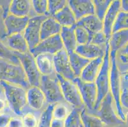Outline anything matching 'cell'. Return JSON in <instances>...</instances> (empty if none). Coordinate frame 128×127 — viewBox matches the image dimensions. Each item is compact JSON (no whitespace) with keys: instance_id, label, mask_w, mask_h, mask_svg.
Wrapping results in <instances>:
<instances>
[{"instance_id":"6da1fadb","label":"cell","mask_w":128,"mask_h":127,"mask_svg":"<svg viewBox=\"0 0 128 127\" xmlns=\"http://www.w3.org/2000/svg\"><path fill=\"white\" fill-rule=\"evenodd\" d=\"M0 83L4 88L5 99L9 109L15 115L21 116L28 107L27 90L20 86L3 81H0Z\"/></svg>"},{"instance_id":"7a4b0ae2","label":"cell","mask_w":128,"mask_h":127,"mask_svg":"<svg viewBox=\"0 0 128 127\" xmlns=\"http://www.w3.org/2000/svg\"><path fill=\"white\" fill-rule=\"evenodd\" d=\"M110 92L113 97L117 115L121 120L125 122V111L120 103V73L117 64V53L110 51Z\"/></svg>"},{"instance_id":"3957f363","label":"cell","mask_w":128,"mask_h":127,"mask_svg":"<svg viewBox=\"0 0 128 127\" xmlns=\"http://www.w3.org/2000/svg\"><path fill=\"white\" fill-rule=\"evenodd\" d=\"M110 46L108 41L106 45L105 53L103 57V61L100 71L94 81L97 88V100L92 114L99 108L100 103L110 92Z\"/></svg>"},{"instance_id":"277c9868","label":"cell","mask_w":128,"mask_h":127,"mask_svg":"<svg viewBox=\"0 0 128 127\" xmlns=\"http://www.w3.org/2000/svg\"><path fill=\"white\" fill-rule=\"evenodd\" d=\"M0 81L20 86L26 90L31 86L20 64L0 60Z\"/></svg>"},{"instance_id":"5b68a950","label":"cell","mask_w":128,"mask_h":127,"mask_svg":"<svg viewBox=\"0 0 128 127\" xmlns=\"http://www.w3.org/2000/svg\"><path fill=\"white\" fill-rule=\"evenodd\" d=\"M92 114L98 116L106 127H120L126 126L125 122L121 120L117 115L113 97L110 92L100 103L97 110L95 111Z\"/></svg>"},{"instance_id":"8992f818","label":"cell","mask_w":128,"mask_h":127,"mask_svg":"<svg viewBox=\"0 0 128 127\" xmlns=\"http://www.w3.org/2000/svg\"><path fill=\"white\" fill-rule=\"evenodd\" d=\"M39 87L45 95L47 104L66 102L57 77L42 75Z\"/></svg>"},{"instance_id":"52a82bcc","label":"cell","mask_w":128,"mask_h":127,"mask_svg":"<svg viewBox=\"0 0 128 127\" xmlns=\"http://www.w3.org/2000/svg\"><path fill=\"white\" fill-rule=\"evenodd\" d=\"M16 53L19 59L30 86L39 87L42 74L37 67L35 57L30 51L25 53L17 52Z\"/></svg>"},{"instance_id":"ba28073f","label":"cell","mask_w":128,"mask_h":127,"mask_svg":"<svg viewBox=\"0 0 128 127\" xmlns=\"http://www.w3.org/2000/svg\"><path fill=\"white\" fill-rule=\"evenodd\" d=\"M65 101L73 108L82 109L85 107L77 86L73 81L66 80L57 74Z\"/></svg>"},{"instance_id":"9c48e42d","label":"cell","mask_w":128,"mask_h":127,"mask_svg":"<svg viewBox=\"0 0 128 127\" xmlns=\"http://www.w3.org/2000/svg\"><path fill=\"white\" fill-rule=\"evenodd\" d=\"M47 17L48 16L46 15H35L30 17L28 25L23 32L30 50L35 47L41 41L40 32L42 24Z\"/></svg>"},{"instance_id":"30bf717a","label":"cell","mask_w":128,"mask_h":127,"mask_svg":"<svg viewBox=\"0 0 128 127\" xmlns=\"http://www.w3.org/2000/svg\"><path fill=\"white\" fill-rule=\"evenodd\" d=\"M72 81L76 84L78 88L86 111L92 113L97 100V88L95 83L85 82L78 76L75 77Z\"/></svg>"},{"instance_id":"8fae6325","label":"cell","mask_w":128,"mask_h":127,"mask_svg":"<svg viewBox=\"0 0 128 127\" xmlns=\"http://www.w3.org/2000/svg\"><path fill=\"white\" fill-rule=\"evenodd\" d=\"M53 60L57 74L70 81H73L75 77H76L71 67L68 53L64 49H62L54 55Z\"/></svg>"},{"instance_id":"7c38bea8","label":"cell","mask_w":128,"mask_h":127,"mask_svg":"<svg viewBox=\"0 0 128 127\" xmlns=\"http://www.w3.org/2000/svg\"><path fill=\"white\" fill-rule=\"evenodd\" d=\"M63 45L60 35L58 34L50 38L42 39L34 48L30 50L34 57L40 54L48 53L54 55L63 49Z\"/></svg>"},{"instance_id":"4fadbf2b","label":"cell","mask_w":128,"mask_h":127,"mask_svg":"<svg viewBox=\"0 0 128 127\" xmlns=\"http://www.w3.org/2000/svg\"><path fill=\"white\" fill-rule=\"evenodd\" d=\"M30 17L18 16L9 13L4 18V24L6 35L23 33L28 23Z\"/></svg>"},{"instance_id":"5bb4252c","label":"cell","mask_w":128,"mask_h":127,"mask_svg":"<svg viewBox=\"0 0 128 127\" xmlns=\"http://www.w3.org/2000/svg\"><path fill=\"white\" fill-rule=\"evenodd\" d=\"M27 105L36 111H42L47 106L42 91L39 87L31 86L26 90Z\"/></svg>"},{"instance_id":"9a60e30c","label":"cell","mask_w":128,"mask_h":127,"mask_svg":"<svg viewBox=\"0 0 128 127\" xmlns=\"http://www.w3.org/2000/svg\"><path fill=\"white\" fill-rule=\"evenodd\" d=\"M121 11L120 0H115L106 12L104 14L103 18V32L105 34L108 39H110L112 34V28L116 22L118 13Z\"/></svg>"},{"instance_id":"2e32d148","label":"cell","mask_w":128,"mask_h":127,"mask_svg":"<svg viewBox=\"0 0 128 127\" xmlns=\"http://www.w3.org/2000/svg\"><path fill=\"white\" fill-rule=\"evenodd\" d=\"M68 5L75 15L76 20L95 14L92 0H68Z\"/></svg>"},{"instance_id":"e0dca14e","label":"cell","mask_w":128,"mask_h":127,"mask_svg":"<svg viewBox=\"0 0 128 127\" xmlns=\"http://www.w3.org/2000/svg\"><path fill=\"white\" fill-rule=\"evenodd\" d=\"M35 60L42 75L48 76L52 78L57 77L54 65L53 55L48 53L40 54L35 57Z\"/></svg>"},{"instance_id":"ac0fdd59","label":"cell","mask_w":128,"mask_h":127,"mask_svg":"<svg viewBox=\"0 0 128 127\" xmlns=\"http://www.w3.org/2000/svg\"><path fill=\"white\" fill-rule=\"evenodd\" d=\"M106 47L102 48L92 43L83 45H78L75 52L83 57L90 60L98 57H103L105 53Z\"/></svg>"},{"instance_id":"d6986e66","label":"cell","mask_w":128,"mask_h":127,"mask_svg":"<svg viewBox=\"0 0 128 127\" xmlns=\"http://www.w3.org/2000/svg\"><path fill=\"white\" fill-rule=\"evenodd\" d=\"M103 61V57H98L90 60L82 70L80 75V79L85 82L95 81Z\"/></svg>"},{"instance_id":"ffe728a7","label":"cell","mask_w":128,"mask_h":127,"mask_svg":"<svg viewBox=\"0 0 128 127\" xmlns=\"http://www.w3.org/2000/svg\"><path fill=\"white\" fill-rule=\"evenodd\" d=\"M6 46L14 52L25 53L30 51V48L23 33H17L9 35L3 41Z\"/></svg>"},{"instance_id":"44dd1931","label":"cell","mask_w":128,"mask_h":127,"mask_svg":"<svg viewBox=\"0 0 128 127\" xmlns=\"http://www.w3.org/2000/svg\"><path fill=\"white\" fill-rule=\"evenodd\" d=\"M59 35L62 41L64 49L67 53H70L75 52L78 45L75 36V26L72 27H62V29Z\"/></svg>"},{"instance_id":"7402d4cb","label":"cell","mask_w":128,"mask_h":127,"mask_svg":"<svg viewBox=\"0 0 128 127\" xmlns=\"http://www.w3.org/2000/svg\"><path fill=\"white\" fill-rule=\"evenodd\" d=\"M10 13L30 17L36 15L32 9L31 0H13L10 8Z\"/></svg>"},{"instance_id":"603a6c76","label":"cell","mask_w":128,"mask_h":127,"mask_svg":"<svg viewBox=\"0 0 128 127\" xmlns=\"http://www.w3.org/2000/svg\"><path fill=\"white\" fill-rule=\"evenodd\" d=\"M108 43L110 52L118 53L128 44V29L112 32Z\"/></svg>"},{"instance_id":"cb8c5ba5","label":"cell","mask_w":128,"mask_h":127,"mask_svg":"<svg viewBox=\"0 0 128 127\" xmlns=\"http://www.w3.org/2000/svg\"><path fill=\"white\" fill-rule=\"evenodd\" d=\"M62 26L52 17H47L42 22L40 32L41 40L59 34Z\"/></svg>"},{"instance_id":"d4e9b609","label":"cell","mask_w":128,"mask_h":127,"mask_svg":"<svg viewBox=\"0 0 128 127\" xmlns=\"http://www.w3.org/2000/svg\"><path fill=\"white\" fill-rule=\"evenodd\" d=\"M76 24L84 27L91 35L103 31V21L96 14L83 17L76 21Z\"/></svg>"},{"instance_id":"484cf974","label":"cell","mask_w":128,"mask_h":127,"mask_svg":"<svg viewBox=\"0 0 128 127\" xmlns=\"http://www.w3.org/2000/svg\"><path fill=\"white\" fill-rule=\"evenodd\" d=\"M52 17L62 27H72L75 26L76 24V19L75 15L70 9L69 6L67 5L61 10L54 15Z\"/></svg>"},{"instance_id":"4316f807","label":"cell","mask_w":128,"mask_h":127,"mask_svg":"<svg viewBox=\"0 0 128 127\" xmlns=\"http://www.w3.org/2000/svg\"><path fill=\"white\" fill-rule=\"evenodd\" d=\"M80 115L83 127H106L98 116L88 113L85 107L81 109Z\"/></svg>"},{"instance_id":"83f0119b","label":"cell","mask_w":128,"mask_h":127,"mask_svg":"<svg viewBox=\"0 0 128 127\" xmlns=\"http://www.w3.org/2000/svg\"><path fill=\"white\" fill-rule=\"evenodd\" d=\"M68 54L69 56L71 67H72L73 73L76 76L79 77L82 73V70L84 69V67L90 60L83 57L82 56L75 52H72Z\"/></svg>"},{"instance_id":"f1b7e54d","label":"cell","mask_w":128,"mask_h":127,"mask_svg":"<svg viewBox=\"0 0 128 127\" xmlns=\"http://www.w3.org/2000/svg\"><path fill=\"white\" fill-rule=\"evenodd\" d=\"M42 112L36 111L27 107L23 115L20 116L24 127H37Z\"/></svg>"},{"instance_id":"f546056e","label":"cell","mask_w":128,"mask_h":127,"mask_svg":"<svg viewBox=\"0 0 128 127\" xmlns=\"http://www.w3.org/2000/svg\"><path fill=\"white\" fill-rule=\"evenodd\" d=\"M73 108V107L71 106L66 102L56 104L52 111L53 118L64 120L67 116L70 115Z\"/></svg>"},{"instance_id":"4dcf8cb0","label":"cell","mask_w":128,"mask_h":127,"mask_svg":"<svg viewBox=\"0 0 128 127\" xmlns=\"http://www.w3.org/2000/svg\"><path fill=\"white\" fill-rule=\"evenodd\" d=\"M56 104H50L45 107L42 112L37 127H50L53 116L54 107Z\"/></svg>"},{"instance_id":"1f68e13d","label":"cell","mask_w":128,"mask_h":127,"mask_svg":"<svg viewBox=\"0 0 128 127\" xmlns=\"http://www.w3.org/2000/svg\"><path fill=\"white\" fill-rule=\"evenodd\" d=\"M115 0H92L95 14L103 20L104 14Z\"/></svg>"},{"instance_id":"d6a6232c","label":"cell","mask_w":128,"mask_h":127,"mask_svg":"<svg viewBox=\"0 0 128 127\" xmlns=\"http://www.w3.org/2000/svg\"><path fill=\"white\" fill-rule=\"evenodd\" d=\"M82 109L73 108L70 115L64 120V127H81L80 113Z\"/></svg>"},{"instance_id":"836d02e7","label":"cell","mask_w":128,"mask_h":127,"mask_svg":"<svg viewBox=\"0 0 128 127\" xmlns=\"http://www.w3.org/2000/svg\"><path fill=\"white\" fill-rule=\"evenodd\" d=\"M75 33L78 45L90 43L92 35L84 27L76 24L75 25Z\"/></svg>"},{"instance_id":"e575fe53","label":"cell","mask_w":128,"mask_h":127,"mask_svg":"<svg viewBox=\"0 0 128 127\" xmlns=\"http://www.w3.org/2000/svg\"><path fill=\"white\" fill-rule=\"evenodd\" d=\"M128 29V12L121 10L118 13L112 28V32Z\"/></svg>"},{"instance_id":"d590c367","label":"cell","mask_w":128,"mask_h":127,"mask_svg":"<svg viewBox=\"0 0 128 127\" xmlns=\"http://www.w3.org/2000/svg\"><path fill=\"white\" fill-rule=\"evenodd\" d=\"M48 8L46 15L52 17L56 13L68 5V0H47Z\"/></svg>"},{"instance_id":"8d00e7d4","label":"cell","mask_w":128,"mask_h":127,"mask_svg":"<svg viewBox=\"0 0 128 127\" xmlns=\"http://www.w3.org/2000/svg\"><path fill=\"white\" fill-rule=\"evenodd\" d=\"M33 11L36 15H46L48 8L47 0H31Z\"/></svg>"},{"instance_id":"74e56055","label":"cell","mask_w":128,"mask_h":127,"mask_svg":"<svg viewBox=\"0 0 128 127\" xmlns=\"http://www.w3.org/2000/svg\"><path fill=\"white\" fill-rule=\"evenodd\" d=\"M108 41V39L106 38L103 31L92 35L91 39H90V43L98 45L100 47L104 48L106 47Z\"/></svg>"},{"instance_id":"f35d334b","label":"cell","mask_w":128,"mask_h":127,"mask_svg":"<svg viewBox=\"0 0 128 127\" xmlns=\"http://www.w3.org/2000/svg\"><path fill=\"white\" fill-rule=\"evenodd\" d=\"M117 64L120 74L128 71V54L117 53Z\"/></svg>"},{"instance_id":"ab89813d","label":"cell","mask_w":128,"mask_h":127,"mask_svg":"<svg viewBox=\"0 0 128 127\" xmlns=\"http://www.w3.org/2000/svg\"><path fill=\"white\" fill-rule=\"evenodd\" d=\"M15 115L10 109L0 113V127H8L10 120Z\"/></svg>"},{"instance_id":"60d3db41","label":"cell","mask_w":128,"mask_h":127,"mask_svg":"<svg viewBox=\"0 0 128 127\" xmlns=\"http://www.w3.org/2000/svg\"><path fill=\"white\" fill-rule=\"evenodd\" d=\"M13 0H0V8L3 11L4 18L10 13V8Z\"/></svg>"},{"instance_id":"b9f144b4","label":"cell","mask_w":128,"mask_h":127,"mask_svg":"<svg viewBox=\"0 0 128 127\" xmlns=\"http://www.w3.org/2000/svg\"><path fill=\"white\" fill-rule=\"evenodd\" d=\"M120 103L123 109L128 110V88L121 90Z\"/></svg>"},{"instance_id":"7bdbcfd3","label":"cell","mask_w":128,"mask_h":127,"mask_svg":"<svg viewBox=\"0 0 128 127\" xmlns=\"http://www.w3.org/2000/svg\"><path fill=\"white\" fill-rule=\"evenodd\" d=\"M6 36H7V35L6 32L5 27H4L3 11H2V9L0 8V40L4 41Z\"/></svg>"},{"instance_id":"ee69618b","label":"cell","mask_w":128,"mask_h":127,"mask_svg":"<svg viewBox=\"0 0 128 127\" xmlns=\"http://www.w3.org/2000/svg\"><path fill=\"white\" fill-rule=\"evenodd\" d=\"M8 127H24L21 117L16 115L13 116L10 120Z\"/></svg>"},{"instance_id":"f6af8a7d","label":"cell","mask_w":128,"mask_h":127,"mask_svg":"<svg viewBox=\"0 0 128 127\" xmlns=\"http://www.w3.org/2000/svg\"><path fill=\"white\" fill-rule=\"evenodd\" d=\"M121 90L122 88H128V71L120 74Z\"/></svg>"},{"instance_id":"bcb514c9","label":"cell","mask_w":128,"mask_h":127,"mask_svg":"<svg viewBox=\"0 0 128 127\" xmlns=\"http://www.w3.org/2000/svg\"><path fill=\"white\" fill-rule=\"evenodd\" d=\"M64 127V120L53 118L51 122L50 127Z\"/></svg>"},{"instance_id":"7dc6e473","label":"cell","mask_w":128,"mask_h":127,"mask_svg":"<svg viewBox=\"0 0 128 127\" xmlns=\"http://www.w3.org/2000/svg\"><path fill=\"white\" fill-rule=\"evenodd\" d=\"M9 109L8 104L6 102V101L5 99H3L0 98V113H3Z\"/></svg>"},{"instance_id":"c3c4849f","label":"cell","mask_w":128,"mask_h":127,"mask_svg":"<svg viewBox=\"0 0 128 127\" xmlns=\"http://www.w3.org/2000/svg\"><path fill=\"white\" fill-rule=\"evenodd\" d=\"M120 6L122 11L128 12V0H120Z\"/></svg>"},{"instance_id":"681fc988","label":"cell","mask_w":128,"mask_h":127,"mask_svg":"<svg viewBox=\"0 0 128 127\" xmlns=\"http://www.w3.org/2000/svg\"><path fill=\"white\" fill-rule=\"evenodd\" d=\"M0 98L5 99V94H4V90L2 85L0 83Z\"/></svg>"},{"instance_id":"f907efd6","label":"cell","mask_w":128,"mask_h":127,"mask_svg":"<svg viewBox=\"0 0 128 127\" xmlns=\"http://www.w3.org/2000/svg\"><path fill=\"white\" fill-rule=\"evenodd\" d=\"M117 53H119V54H122V55H126L128 54V44L124 48L121 50L120 51L118 52Z\"/></svg>"},{"instance_id":"816d5d0a","label":"cell","mask_w":128,"mask_h":127,"mask_svg":"<svg viewBox=\"0 0 128 127\" xmlns=\"http://www.w3.org/2000/svg\"><path fill=\"white\" fill-rule=\"evenodd\" d=\"M125 115H126L125 123H126V125L128 127V110H127V111L126 112Z\"/></svg>"},{"instance_id":"f5cc1de1","label":"cell","mask_w":128,"mask_h":127,"mask_svg":"<svg viewBox=\"0 0 128 127\" xmlns=\"http://www.w3.org/2000/svg\"><path fill=\"white\" fill-rule=\"evenodd\" d=\"M81 127H82V126H81Z\"/></svg>"}]
</instances>
